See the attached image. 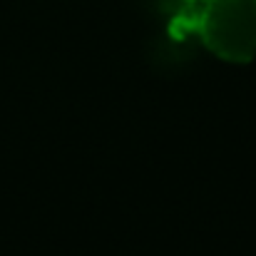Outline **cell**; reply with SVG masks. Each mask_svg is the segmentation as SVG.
<instances>
[{"label": "cell", "mask_w": 256, "mask_h": 256, "mask_svg": "<svg viewBox=\"0 0 256 256\" xmlns=\"http://www.w3.org/2000/svg\"><path fill=\"white\" fill-rule=\"evenodd\" d=\"M196 32L222 60L256 58V0H204L196 8Z\"/></svg>", "instance_id": "cell-1"}, {"label": "cell", "mask_w": 256, "mask_h": 256, "mask_svg": "<svg viewBox=\"0 0 256 256\" xmlns=\"http://www.w3.org/2000/svg\"><path fill=\"white\" fill-rule=\"evenodd\" d=\"M184 2H204V0H184Z\"/></svg>", "instance_id": "cell-2"}]
</instances>
